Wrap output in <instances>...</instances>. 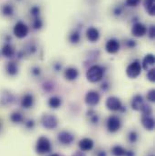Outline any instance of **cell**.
Wrapping results in <instances>:
<instances>
[{"label": "cell", "mask_w": 155, "mask_h": 156, "mask_svg": "<svg viewBox=\"0 0 155 156\" xmlns=\"http://www.w3.org/2000/svg\"><path fill=\"white\" fill-rule=\"evenodd\" d=\"M105 50L110 55L116 54L120 50V42L115 38L109 39L105 44Z\"/></svg>", "instance_id": "cell-11"}, {"label": "cell", "mask_w": 155, "mask_h": 156, "mask_svg": "<svg viewBox=\"0 0 155 156\" xmlns=\"http://www.w3.org/2000/svg\"><path fill=\"white\" fill-rule=\"evenodd\" d=\"M72 156H85V154L82 151H77V152H76Z\"/></svg>", "instance_id": "cell-47"}, {"label": "cell", "mask_w": 155, "mask_h": 156, "mask_svg": "<svg viewBox=\"0 0 155 156\" xmlns=\"http://www.w3.org/2000/svg\"><path fill=\"white\" fill-rule=\"evenodd\" d=\"M5 69V73L8 76L14 77V76H17V74H18V66L14 61H10V62L6 63Z\"/></svg>", "instance_id": "cell-18"}, {"label": "cell", "mask_w": 155, "mask_h": 156, "mask_svg": "<svg viewBox=\"0 0 155 156\" xmlns=\"http://www.w3.org/2000/svg\"><path fill=\"white\" fill-rule=\"evenodd\" d=\"M144 105V100L143 97L141 94H135L132 101H131V106L134 111H141L143 106Z\"/></svg>", "instance_id": "cell-17"}, {"label": "cell", "mask_w": 155, "mask_h": 156, "mask_svg": "<svg viewBox=\"0 0 155 156\" xmlns=\"http://www.w3.org/2000/svg\"><path fill=\"white\" fill-rule=\"evenodd\" d=\"M35 104V97L32 94H25L20 101V105L24 109H30Z\"/></svg>", "instance_id": "cell-13"}, {"label": "cell", "mask_w": 155, "mask_h": 156, "mask_svg": "<svg viewBox=\"0 0 155 156\" xmlns=\"http://www.w3.org/2000/svg\"><path fill=\"white\" fill-rule=\"evenodd\" d=\"M0 130H1V122H0Z\"/></svg>", "instance_id": "cell-49"}, {"label": "cell", "mask_w": 155, "mask_h": 156, "mask_svg": "<svg viewBox=\"0 0 155 156\" xmlns=\"http://www.w3.org/2000/svg\"><path fill=\"white\" fill-rule=\"evenodd\" d=\"M154 64V55L153 54H148L144 56V58L143 60V64H141V65H142V68H143L145 71H148L149 69L153 68Z\"/></svg>", "instance_id": "cell-19"}, {"label": "cell", "mask_w": 155, "mask_h": 156, "mask_svg": "<svg viewBox=\"0 0 155 156\" xmlns=\"http://www.w3.org/2000/svg\"><path fill=\"white\" fill-rule=\"evenodd\" d=\"M126 149H124L121 145H114L112 148V154L114 156H124Z\"/></svg>", "instance_id": "cell-27"}, {"label": "cell", "mask_w": 155, "mask_h": 156, "mask_svg": "<svg viewBox=\"0 0 155 156\" xmlns=\"http://www.w3.org/2000/svg\"><path fill=\"white\" fill-rule=\"evenodd\" d=\"M104 67L99 65L92 66L86 72V78L90 83H95L103 80L104 76Z\"/></svg>", "instance_id": "cell-1"}, {"label": "cell", "mask_w": 155, "mask_h": 156, "mask_svg": "<svg viewBox=\"0 0 155 156\" xmlns=\"http://www.w3.org/2000/svg\"><path fill=\"white\" fill-rule=\"evenodd\" d=\"M53 69L55 72L62 71V69H63V64H61V63H55V64H54L53 65Z\"/></svg>", "instance_id": "cell-41"}, {"label": "cell", "mask_w": 155, "mask_h": 156, "mask_svg": "<svg viewBox=\"0 0 155 156\" xmlns=\"http://www.w3.org/2000/svg\"><path fill=\"white\" fill-rule=\"evenodd\" d=\"M33 27L36 29V30H39L43 27V21L39 18V17H36L34 19V22H33Z\"/></svg>", "instance_id": "cell-34"}, {"label": "cell", "mask_w": 155, "mask_h": 156, "mask_svg": "<svg viewBox=\"0 0 155 156\" xmlns=\"http://www.w3.org/2000/svg\"><path fill=\"white\" fill-rule=\"evenodd\" d=\"M41 122L45 129L53 130L55 129L58 125V119L55 115L51 114H45L41 118Z\"/></svg>", "instance_id": "cell-5"}, {"label": "cell", "mask_w": 155, "mask_h": 156, "mask_svg": "<svg viewBox=\"0 0 155 156\" xmlns=\"http://www.w3.org/2000/svg\"><path fill=\"white\" fill-rule=\"evenodd\" d=\"M142 124L146 130L153 131L154 129V119L152 116H143Z\"/></svg>", "instance_id": "cell-21"}, {"label": "cell", "mask_w": 155, "mask_h": 156, "mask_svg": "<svg viewBox=\"0 0 155 156\" xmlns=\"http://www.w3.org/2000/svg\"><path fill=\"white\" fill-rule=\"evenodd\" d=\"M48 105L52 109H58L62 105V99L59 96L54 95L49 98L48 100Z\"/></svg>", "instance_id": "cell-22"}, {"label": "cell", "mask_w": 155, "mask_h": 156, "mask_svg": "<svg viewBox=\"0 0 155 156\" xmlns=\"http://www.w3.org/2000/svg\"><path fill=\"white\" fill-rule=\"evenodd\" d=\"M124 156H135V154H134V152L132 151V150H126L125 155Z\"/></svg>", "instance_id": "cell-46"}, {"label": "cell", "mask_w": 155, "mask_h": 156, "mask_svg": "<svg viewBox=\"0 0 155 156\" xmlns=\"http://www.w3.org/2000/svg\"><path fill=\"white\" fill-rule=\"evenodd\" d=\"M148 35H149V37L151 39H153L155 37V27L153 26H152L148 31Z\"/></svg>", "instance_id": "cell-44"}, {"label": "cell", "mask_w": 155, "mask_h": 156, "mask_svg": "<svg viewBox=\"0 0 155 156\" xmlns=\"http://www.w3.org/2000/svg\"><path fill=\"white\" fill-rule=\"evenodd\" d=\"M101 95L98 92L94 90H90L87 92L84 97V102L89 106H95L100 103Z\"/></svg>", "instance_id": "cell-8"}, {"label": "cell", "mask_w": 155, "mask_h": 156, "mask_svg": "<svg viewBox=\"0 0 155 156\" xmlns=\"http://www.w3.org/2000/svg\"><path fill=\"white\" fill-rule=\"evenodd\" d=\"M26 50H27V53L29 55H35L37 53V45L35 44H30L27 46Z\"/></svg>", "instance_id": "cell-38"}, {"label": "cell", "mask_w": 155, "mask_h": 156, "mask_svg": "<svg viewBox=\"0 0 155 156\" xmlns=\"http://www.w3.org/2000/svg\"><path fill=\"white\" fill-rule=\"evenodd\" d=\"M85 35H86L87 39L90 42H92V43H95V42H97L100 39V32H99V30L96 27H88L87 30H86Z\"/></svg>", "instance_id": "cell-16"}, {"label": "cell", "mask_w": 155, "mask_h": 156, "mask_svg": "<svg viewBox=\"0 0 155 156\" xmlns=\"http://www.w3.org/2000/svg\"><path fill=\"white\" fill-rule=\"evenodd\" d=\"M50 156H60L59 154H52V155Z\"/></svg>", "instance_id": "cell-48"}, {"label": "cell", "mask_w": 155, "mask_h": 156, "mask_svg": "<svg viewBox=\"0 0 155 156\" xmlns=\"http://www.w3.org/2000/svg\"><path fill=\"white\" fill-rule=\"evenodd\" d=\"M126 46L130 49H133L136 46V41L132 40V39H128L125 43Z\"/></svg>", "instance_id": "cell-40"}, {"label": "cell", "mask_w": 155, "mask_h": 156, "mask_svg": "<svg viewBox=\"0 0 155 156\" xmlns=\"http://www.w3.org/2000/svg\"><path fill=\"white\" fill-rule=\"evenodd\" d=\"M147 79L152 82V83H154L155 81V69L154 68H151L148 70V73H147Z\"/></svg>", "instance_id": "cell-36"}, {"label": "cell", "mask_w": 155, "mask_h": 156, "mask_svg": "<svg viewBox=\"0 0 155 156\" xmlns=\"http://www.w3.org/2000/svg\"><path fill=\"white\" fill-rule=\"evenodd\" d=\"M80 40H81V35H80V33L78 31L76 30V31H74V32H72L70 34V36H69V41L72 44H78L80 42Z\"/></svg>", "instance_id": "cell-28"}, {"label": "cell", "mask_w": 155, "mask_h": 156, "mask_svg": "<svg viewBox=\"0 0 155 156\" xmlns=\"http://www.w3.org/2000/svg\"><path fill=\"white\" fill-rule=\"evenodd\" d=\"M10 120L14 122V123H16V124H19V123H22L24 122V116L21 113L19 112H14L13 114H11L10 115Z\"/></svg>", "instance_id": "cell-26"}, {"label": "cell", "mask_w": 155, "mask_h": 156, "mask_svg": "<svg viewBox=\"0 0 155 156\" xmlns=\"http://www.w3.org/2000/svg\"><path fill=\"white\" fill-rule=\"evenodd\" d=\"M122 7H121L120 5L114 7V16H119L122 15Z\"/></svg>", "instance_id": "cell-43"}, {"label": "cell", "mask_w": 155, "mask_h": 156, "mask_svg": "<svg viewBox=\"0 0 155 156\" xmlns=\"http://www.w3.org/2000/svg\"><path fill=\"white\" fill-rule=\"evenodd\" d=\"M15 102V95L9 91H3L0 94V105L7 106Z\"/></svg>", "instance_id": "cell-12"}, {"label": "cell", "mask_w": 155, "mask_h": 156, "mask_svg": "<svg viewBox=\"0 0 155 156\" xmlns=\"http://www.w3.org/2000/svg\"><path fill=\"white\" fill-rule=\"evenodd\" d=\"M87 116L89 117V120L93 124H97L99 122V120H100V117L98 115V114L93 110V109H90L89 111H87Z\"/></svg>", "instance_id": "cell-25"}, {"label": "cell", "mask_w": 155, "mask_h": 156, "mask_svg": "<svg viewBox=\"0 0 155 156\" xmlns=\"http://www.w3.org/2000/svg\"><path fill=\"white\" fill-rule=\"evenodd\" d=\"M95 156H107V153L104 150H99L96 152Z\"/></svg>", "instance_id": "cell-45"}, {"label": "cell", "mask_w": 155, "mask_h": 156, "mask_svg": "<svg viewBox=\"0 0 155 156\" xmlns=\"http://www.w3.org/2000/svg\"><path fill=\"white\" fill-rule=\"evenodd\" d=\"M142 65L138 60H135L129 64V66L126 68V75L127 76L131 79L137 78L142 73Z\"/></svg>", "instance_id": "cell-4"}, {"label": "cell", "mask_w": 155, "mask_h": 156, "mask_svg": "<svg viewBox=\"0 0 155 156\" xmlns=\"http://www.w3.org/2000/svg\"><path fill=\"white\" fill-rule=\"evenodd\" d=\"M105 105L108 110L113 111V112H116V111L125 112L126 111V108H124L121 100L116 96H109L105 102Z\"/></svg>", "instance_id": "cell-3"}, {"label": "cell", "mask_w": 155, "mask_h": 156, "mask_svg": "<svg viewBox=\"0 0 155 156\" xmlns=\"http://www.w3.org/2000/svg\"><path fill=\"white\" fill-rule=\"evenodd\" d=\"M144 7L147 11V13L150 16H154L155 15V5L154 0H144L143 2Z\"/></svg>", "instance_id": "cell-24"}, {"label": "cell", "mask_w": 155, "mask_h": 156, "mask_svg": "<svg viewBox=\"0 0 155 156\" xmlns=\"http://www.w3.org/2000/svg\"><path fill=\"white\" fill-rule=\"evenodd\" d=\"M106 127L108 132L110 133H116L122 127L121 119L116 115H111L108 117L106 121Z\"/></svg>", "instance_id": "cell-7"}, {"label": "cell", "mask_w": 155, "mask_h": 156, "mask_svg": "<svg viewBox=\"0 0 155 156\" xmlns=\"http://www.w3.org/2000/svg\"><path fill=\"white\" fill-rule=\"evenodd\" d=\"M42 88H43V90H44V92H46V93H51V92L54 90V83H51V82H49V81L44 82V83H43V85H42Z\"/></svg>", "instance_id": "cell-32"}, {"label": "cell", "mask_w": 155, "mask_h": 156, "mask_svg": "<svg viewBox=\"0 0 155 156\" xmlns=\"http://www.w3.org/2000/svg\"><path fill=\"white\" fill-rule=\"evenodd\" d=\"M78 146L82 152H88L93 148L94 143L91 138H83L79 141Z\"/></svg>", "instance_id": "cell-15"}, {"label": "cell", "mask_w": 155, "mask_h": 156, "mask_svg": "<svg viewBox=\"0 0 155 156\" xmlns=\"http://www.w3.org/2000/svg\"><path fill=\"white\" fill-rule=\"evenodd\" d=\"M147 34V27L140 23V22H136L134 23V25L132 27V35L135 37H143Z\"/></svg>", "instance_id": "cell-10"}, {"label": "cell", "mask_w": 155, "mask_h": 156, "mask_svg": "<svg viewBox=\"0 0 155 156\" xmlns=\"http://www.w3.org/2000/svg\"><path fill=\"white\" fill-rule=\"evenodd\" d=\"M138 133L136 131L132 130V131H130V133H128V141L131 143V144H135L137 141H138Z\"/></svg>", "instance_id": "cell-31"}, {"label": "cell", "mask_w": 155, "mask_h": 156, "mask_svg": "<svg viewBox=\"0 0 155 156\" xmlns=\"http://www.w3.org/2000/svg\"><path fill=\"white\" fill-rule=\"evenodd\" d=\"M30 74L32 75L33 77L39 78L41 76V75H42V69L38 66H34L30 69Z\"/></svg>", "instance_id": "cell-29"}, {"label": "cell", "mask_w": 155, "mask_h": 156, "mask_svg": "<svg viewBox=\"0 0 155 156\" xmlns=\"http://www.w3.org/2000/svg\"><path fill=\"white\" fill-rule=\"evenodd\" d=\"M58 141L64 145H70L75 141V135L68 131H62L57 135Z\"/></svg>", "instance_id": "cell-9"}, {"label": "cell", "mask_w": 155, "mask_h": 156, "mask_svg": "<svg viewBox=\"0 0 155 156\" xmlns=\"http://www.w3.org/2000/svg\"><path fill=\"white\" fill-rule=\"evenodd\" d=\"M100 88H101V90H102L103 92H104V93L108 92V91L110 90V88H111V84H110L109 81H107V80L104 81V82L101 83Z\"/></svg>", "instance_id": "cell-35"}, {"label": "cell", "mask_w": 155, "mask_h": 156, "mask_svg": "<svg viewBox=\"0 0 155 156\" xmlns=\"http://www.w3.org/2000/svg\"><path fill=\"white\" fill-rule=\"evenodd\" d=\"M1 54L6 58H12L13 56L16 55V51H15V48L10 44L5 43L1 49Z\"/></svg>", "instance_id": "cell-20"}, {"label": "cell", "mask_w": 155, "mask_h": 156, "mask_svg": "<svg viewBox=\"0 0 155 156\" xmlns=\"http://www.w3.org/2000/svg\"><path fill=\"white\" fill-rule=\"evenodd\" d=\"M40 12H41V10H40V7H39L38 5H34L30 9V14L34 16V18L39 17Z\"/></svg>", "instance_id": "cell-33"}, {"label": "cell", "mask_w": 155, "mask_h": 156, "mask_svg": "<svg viewBox=\"0 0 155 156\" xmlns=\"http://www.w3.org/2000/svg\"><path fill=\"white\" fill-rule=\"evenodd\" d=\"M14 12H15V9L11 4H5L1 7V13L4 16H7V17L12 16L14 15Z\"/></svg>", "instance_id": "cell-23"}, {"label": "cell", "mask_w": 155, "mask_h": 156, "mask_svg": "<svg viewBox=\"0 0 155 156\" xmlns=\"http://www.w3.org/2000/svg\"><path fill=\"white\" fill-rule=\"evenodd\" d=\"M35 121L34 120H28V121H26V123H25V125H26V127L27 128V129H33L34 127H35Z\"/></svg>", "instance_id": "cell-42"}, {"label": "cell", "mask_w": 155, "mask_h": 156, "mask_svg": "<svg viewBox=\"0 0 155 156\" xmlns=\"http://www.w3.org/2000/svg\"><path fill=\"white\" fill-rule=\"evenodd\" d=\"M143 114V116H152L153 114V109L149 105L144 104V105L143 106V108L140 111Z\"/></svg>", "instance_id": "cell-30"}, {"label": "cell", "mask_w": 155, "mask_h": 156, "mask_svg": "<svg viewBox=\"0 0 155 156\" xmlns=\"http://www.w3.org/2000/svg\"><path fill=\"white\" fill-rule=\"evenodd\" d=\"M146 98L149 102L151 103H154L155 102V90L154 89H152L150 90L148 93H147V95H146Z\"/></svg>", "instance_id": "cell-37"}, {"label": "cell", "mask_w": 155, "mask_h": 156, "mask_svg": "<svg viewBox=\"0 0 155 156\" xmlns=\"http://www.w3.org/2000/svg\"><path fill=\"white\" fill-rule=\"evenodd\" d=\"M52 150V145L50 140L45 136L39 137L36 144V152L38 154H44L50 153Z\"/></svg>", "instance_id": "cell-2"}, {"label": "cell", "mask_w": 155, "mask_h": 156, "mask_svg": "<svg viewBox=\"0 0 155 156\" xmlns=\"http://www.w3.org/2000/svg\"><path fill=\"white\" fill-rule=\"evenodd\" d=\"M64 76L65 78V80L69 81V82H73L76 81L79 76V71L76 67L74 66H69L67 67L65 72H64Z\"/></svg>", "instance_id": "cell-14"}, {"label": "cell", "mask_w": 155, "mask_h": 156, "mask_svg": "<svg viewBox=\"0 0 155 156\" xmlns=\"http://www.w3.org/2000/svg\"><path fill=\"white\" fill-rule=\"evenodd\" d=\"M141 0H126V5L131 7H135L140 4Z\"/></svg>", "instance_id": "cell-39"}, {"label": "cell", "mask_w": 155, "mask_h": 156, "mask_svg": "<svg viewBox=\"0 0 155 156\" xmlns=\"http://www.w3.org/2000/svg\"><path fill=\"white\" fill-rule=\"evenodd\" d=\"M13 33L17 38H25V37H27V35L29 33V28L24 22L18 21V22L16 23V25L14 27Z\"/></svg>", "instance_id": "cell-6"}]
</instances>
